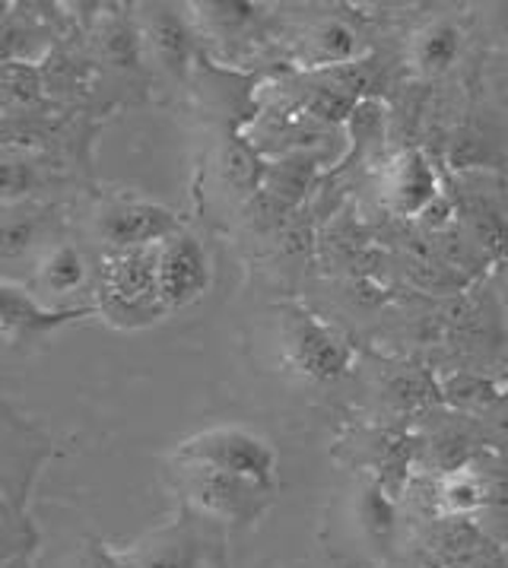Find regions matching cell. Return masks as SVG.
<instances>
[{"label": "cell", "instance_id": "obj_1", "mask_svg": "<svg viewBox=\"0 0 508 568\" xmlns=\"http://www.w3.org/2000/svg\"><path fill=\"white\" fill-rule=\"evenodd\" d=\"M95 290V312L121 327H140L169 312L160 296V248L105 251Z\"/></svg>", "mask_w": 508, "mask_h": 568}, {"label": "cell", "instance_id": "obj_2", "mask_svg": "<svg viewBox=\"0 0 508 568\" xmlns=\"http://www.w3.org/2000/svg\"><path fill=\"white\" fill-rule=\"evenodd\" d=\"M172 460L213 467L267 493L277 489V448L248 426H210L185 438Z\"/></svg>", "mask_w": 508, "mask_h": 568}, {"label": "cell", "instance_id": "obj_3", "mask_svg": "<svg viewBox=\"0 0 508 568\" xmlns=\"http://www.w3.org/2000/svg\"><path fill=\"white\" fill-rule=\"evenodd\" d=\"M175 477H179L185 499L207 521H254L264 511L267 499L274 496L261 486H252V483L230 477V474H220L213 467H201V464L175 460Z\"/></svg>", "mask_w": 508, "mask_h": 568}, {"label": "cell", "instance_id": "obj_4", "mask_svg": "<svg viewBox=\"0 0 508 568\" xmlns=\"http://www.w3.org/2000/svg\"><path fill=\"white\" fill-rule=\"evenodd\" d=\"M283 349L289 365L315 382H334L349 368V346L324 321L308 315L299 305L283 312Z\"/></svg>", "mask_w": 508, "mask_h": 568}, {"label": "cell", "instance_id": "obj_5", "mask_svg": "<svg viewBox=\"0 0 508 568\" xmlns=\"http://www.w3.org/2000/svg\"><path fill=\"white\" fill-rule=\"evenodd\" d=\"M182 232L179 216L169 206L138 197H118L99 206L95 213V235L102 239L105 251H138L160 248L172 235Z\"/></svg>", "mask_w": 508, "mask_h": 568}, {"label": "cell", "instance_id": "obj_6", "mask_svg": "<svg viewBox=\"0 0 508 568\" xmlns=\"http://www.w3.org/2000/svg\"><path fill=\"white\" fill-rule=\"evenodd\" d=\"M61 239V216L51 201L0 206V267L29 264L32 271Z\"/></svg>", "mask_w": 508, "mask_h": 568}, {"label": "cell", "instance_id": "obj_7", "mask_svg": "<svg viewBox=\"0 0 508 568\" xmlns=\"http://www.w3.org/2000/svg\"><path fill=\"white\" fill-rule=\"evenodd\" d=\"M124 559L134 568H226L223 544L207 527L191 521H175L150 534Z\"/></svg>", "mask_w": 508, "mask_h": 568}, {"label": "cell", "instance_id": "obj_8", "mask_svg": "<svg viewBox=\"0 0 508 568\" xmlns=\"http://www.w3.org/2000/svg\"><path fill=\"white\" fill-rule=\"evenodd\" d=\"M213 264L204 242L191 232H179L160 245V296L165 308H187L207 296Z\"/></svg>", "mask_w": 508, "mask_h": 568}, {"label": "cell", "instance_id": "obj_9", "mask_svg": "<svg viewBox=\"0 0 508 568\" xmlns=\"http://www.w3.org/2000/svg\"><path fill=\"white\" fill-rule=\"evenodd\" d=\"M95 305L83 308H51L32 290H26L20 283L0 276V337L26 343L39 341L51 331L64 327L70 321L93 315Z\"/></svg>", "mask_w": 508, "mask_h": 568}, {"label": "cell", "instance_id": "obj_10", "mask_svg": "<svg viewBox=\"0 0 508 568\" xmlns=\"http://www.w3.org/2000/svg\"><path fill=\"white\" fill-rule=\"evenodd\" d=\"M54 182V165L48 150L0 143V206L45 201Z\"/></svg>", "mask_w": 508, "mask_h": 568}, {"label": "cell", "instance_id": "obj_11", "mask_svg": "<svg viewBox=\"0 0 508 568\" xmlns=\"http://www.w3.org/2000/svg\"><path fill=\"white\" fill-rule=\"evenodd\" d=\"M385 197L388 206L400 216H419L426 206L439 197V179L433 162L426 160L419 150H404L397 153L385 175Z\"/></svg>", "mask_w": 508, "mask_h": 568}, {"label": "cell", "instance_id": "obj_12", "mask_svg": "<svg viewBox=\"0 0 508 568\" xmlns=\"http://www.w3.org/2000/svg\"><path fill=\"white\" fill-rule=\"evenodd\" d=\"M87 286H90V257L73 242H58L32 271V293L51 308H68L61 302L83 293Z\"/></svg>", "mask_w": 508, "mask_h": 568}, {"label": "cell", "instance_id": "obj_13", "mask_svg": "<svg viewBox=\"0 0 508 568\" xmlns=\"http://www.w3.org/2000/svg\"><path fill=\"white\" fill-rule=\"evenodd\" d=\"M140 36H143V45L156 54L162 68L172 73H185L187 58H191V32L175 10L153 7L146 23L140 26Z\"/></svg>", "mask_w": 508, "mask_h": 568}, {"label": "cell", "instance_id": "obj_14", "mask_svg": "<svg viewBox=\"0 0 508 568\" xmlns=\"http://www.w3.org/2000/svg\"><path fill=\"white\" fill-rule=\"evenodd\" d=\"M486 501H489V483L470 467L448 470L436 483V505L441 518H467L486 508Z\"/></svg>", "mask_w": 508, "mask_h": 568}, {"label": "cell", "instance_id": "obj_15", "mask_svg": "<svg viewBox=\"0 0 508 568\" xmlns=\"http://www.w3.org/2000/svg\"><path fill=\"white\" fill-rule=\"evenodd\" d=\"M464 36L451 20H436L419 29L414 39V61L423 73H445L461 58Z\"/></svg>", "mask_w": 508, "mask_h": 568}, {"label": "cell", "instance_id": "obj_16", "mask_svg": "<svg viewBox=\"0 0 508 568\" xmlns=\"http://www.w3.org/2000/svg\"><path fill=\"white\" fill-rule=\"evenodd\" d=\"M143 36L140 26L128 23L124 17H109L99 32V54L105 64L121 70H138L143 58Z\"/></svg>", "mask_w": 508, "mask_h": 568}, {"label": "cell", "instance_id": "obj_17", "mask_svg": "<svg viewBox=\"0 0 508 568\" xmlns=\"http://www.w3.org/2000/svg\"><path fill=\"white\" fill-rule=\"evenodd\" d=\"M308 51L322 64H353L359 58V36L344 20H322L308 36Z\"/></svg>", "mask_w": 508, "mask_h": 568}, {"label": "cell", "instance_id": "obj_18", "mask_svg": "<svg viewBox=\"0 0 508 568\" xmlns=\"http://www.w3.org/2000/svg\"><path fill=\"white\" fill-rule=\"evenodd\" d=\"M308 109L312 114H318L324 121H344L353 109H356V95L347 90H334V87H322L308 99Z\"/></svg>", "mask_w": 508, "mask_h": 568}, {"label": "cell", "instance_id": "obj_19", "mask_svg": "<svg viewBox=\"0 0 508 568\" xmlns=\"http://www.w3.org/2000/svg\"><path fill=\"white\" fill-rule=\"evenodd\" d=\"M474 235L486 251L492 254H508V223L492 213V210H477L474 213Z\"/></svg>", "mask_w": 508, "mask_h": 568}, {"label": "cell", "instance_id": "obj_20", "mask_svg": "<svg viewBox=\"0 0 508 568\" xmlns=\"http://www.w3.org/2000/svg\"><path fill=\"white\" fill-rule=\"evenodd\" d=\"M363 521L372 537H388L394 524L392 501L385 499V493L378 486H372L369 493L363 496Z\"/></svg>", "mask_w": 508, "mask_h": 568}, {"label": "cell", "instance_id": "obj_21", "mask_svg": "<svg viewBox=\"0 0 508 568\" xmlns=\"http://www.w3.org/2000/svg\"><path fill=\"white\" fill-rule=\"evenodd\" d=\"M486 483H489V501H486V508H492L499 518L508 521V470L499 474V477L486 479Z\"/></svg>", "mask_w": 508, "mask_h": 568}, {"label": "cell", "instance_id": "obj_22", "mask_svg": "<svg viewBox=\"0 0 508 568\" xmlns=\"http://www.w3.org/2000/svg\"><path fill=\"white\" fill-rule=\"evenodd\" d=\"M489 419H492V429L508 438V394L496 397V404L489 407Z\"/></svg>", "mask_w": 508, "mask_h": 568}, {"label": "cell", "instance_id": "obj_23", "mask_svg": "<svg viewBox=\"0 0 508 568\" xmlns=\"http://www.w3.org/2000/svg\"><path fill=\"white\" fill-rule=\"evenodd\" d=\"M0 112H3V109H0ZM0 118H3V114H0Z\"/></svg>", "mask_w": 508, "mask_h": 568}]
</instances>
